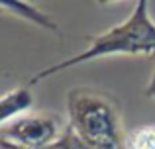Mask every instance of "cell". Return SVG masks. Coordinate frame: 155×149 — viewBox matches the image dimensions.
<instances>
[{"mask_svg":"<svg viewBox=\"0 0 155 149\" xmlns=\"http://www.w3.org/2000/svg\"><path fill=\"white\" fill-rule=\"evenodd\" d=\"M147 94L155 98V73H153V79H151V83H149V86H147Z\"/></svg>","mask_w":155,"mask_h":149,"instance_id":"obj_8","label":"cell"},{"mask_svg":"<svg viewBox=\"0 0 155 149\" xmlns=\"http://www.w3.org/2000/svg\"><path fill=\"white\" fill-rule=\"evenodd\" d=\"M0 149H22V147H16V145H10V143L0 141ZM41 149H92V147H88L87 143H84L83 139L67 126L65 134L61 135L57 141H53V143H49V145H45Z\"/></svg>","mask_w":155,"mask_h":149,"instance_id":"obj_7","label":"cell"},{"mask_svg":"<svg viewBox=\"0 0 155 149\" xmlns=\"http://www.w3.org/2000/svg\"><path fill=\"white\" fill-rule=\"evenodd\" d=\"M67 126L92 149H122L124 130L118 104L94 88H73L67 94Z\"/></svg>","mask_w":155,"mask_h":149,"instance_id":"obj_2","label":"cell"},{"mask_svg":"<svg viewBox=\"0 0 155 149\" xmlns=\"http://www.w3.org/2000/svg\"><path fill=\"white\" fill-rule=\"evenodd\" d=\"M63 118L55 112H28L0 128V141L22 149H41L65 134Z\"/></svg>","mask_w":155,"mask_h":149,"instance_id":"obj_3","label":"cell"},{"mask_svg":"<svg viewBox=\"0 0 155 149\" xmlns=\"http://www.w3.org/2000/svg\"><path fill=\"white\" fill-rule=\"evenodd\" d=\"M0 10H6L8 14H14L18 18H24L28 22L35 24V26L43 28V30H51V31H57V24L53 22L51 16H47L45 12L38 10L34 4H28V2H0Z\"/></svg>","mask_w":155,"mask_h":149,"instance_id":"obj_5","label":"cell"},{"mask_svg":"<svg viewBox=\"0 0 155 149\" xmlns=\"http://www.w3.org/2000/svg\"><path fill=\"white\" fill-rule=\"evenodd\" d=\"M108 55H145V57L155 55V22L149 16V2L145 0L136 2V8L128 20L92 37L84 51L35 73L30 79V84H38L39 80L55 73Z\"/></svg>","mask_w":155,"mask_h":149,"instance_id":"obj_1","label":"cell"},{"mask_svg":"<svg viewBox=\"0 0 155 149\" xmlns=\"http://www.w3.org/2000/svg\"><path fill=\"white\" fill-rule=\"evenodd\" d=\"M122 149H155V124H145L128 131Z\"/></svg>","mask_w":155,"mask_h":149,"instance_id":"obj_6","label":"cell"},{"mask_svg":"<svg viewBox=\"0 0 155 149\" xmlns=\"http://www.w3.org/2000/svg\"><path fill=\"white\" fill-rule=\"evenodd\" d=\"M34 102H35L34 94L26 86H18L4 92L0 96V128L14 122L20 116L28 114L34 106Z\"/></svg>","mask_w":155,"mask_h":149,"instance_id":"obj_4","label":"cell"}]
</instances>
